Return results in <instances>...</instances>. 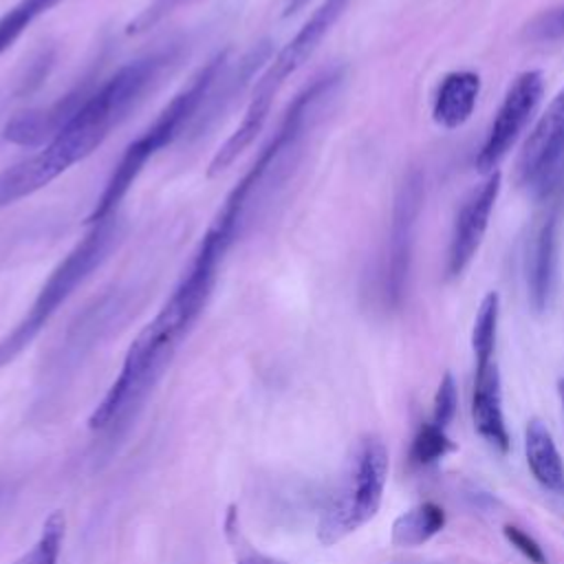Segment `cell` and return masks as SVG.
Masks as SVG:
<instances>
[{"label": "cell", "instance_id": "16", "mask_svg": "<svg viewBox=\"0 0 564 564\" xmlns=\"http://www.w3.org/2000/svg\"><path fill=\"white\" fill-rule=\"evenodd\" d=\"M66 535V516L55 509L46 516L35 544L22 553L13 564H57L62 555V544Z\"/></svg>", "mask_w": 564, "mask_h": 564}, {"label": "cell", "instance_id": "9", "mask_svg": "<svg viewBox=\"0 0 564 564\" xmlns=\"http://www.w3.org/2000/svg\"><path fill=\"white\" fill-rule=\"evenodd\" d=\"M564 154V88L551 99L527 141L522 143L516 174L522 185L542 181Z\"/></svg>", "mask_w": 564, "mask_h": 564}, {"label": "cell", "instance_id": "2", "mask_svg": "<svg viewBox=\"0 0 564 564\" xmlns=\"http://www.w3.org/2000/svg\"><path fill=\"white\" fill-rule=\"evenodd\" d=\"M227 70V51L216 53L212 59H207L205 66L198 68V73L189 79L187 86H183L170 104L163 106V110L148 123L123 150L119 161L112 165V172L108 174L90 214L86 216V223H97L106 218L119 216V209L130 194L134 181L143 172L145 163L156 156L163 148L172 145L192 121L198 119V112L205 108V104L212 99V93L218 82H223Z\"/></svg>", "mask_w": 564, "mask_h": 564}, {"label": "cell", "instance_id": "20", "mask_svg": "<svg viewBox=\"0 0 564 564\" xmlns=\"http://www.w3.org/2000/svg\"><path fill=\"white\" fill-rule=\"evenodd\" d=\"M225 533H227V540L234 544V549L238 551V560L236 564H284L275 557H269V555H262L258 551H253L247 540L242 538L240 533V524H238V513L234 507H229L227 511V518H225Z\"/></svg>", "mask_w": 564, "mask_h": 564}, {"label": "cell", "instance_id": "3", "mask_svg": "<svg viewBox=\"0 0 564 564\" xmlns=\"http://www.w3.org/2000/svg\"><path fill=\"white\" fill-rule=\"evenodd\" d=\"M121 236V218L86 223V234L55 264L46 282L40 286L26 313L0 339V368L15 361L66 304V300L99 269Z\"/></svg>", "mask_w": 564, "mask_h": 564}, {"label": "cell", "instance_id": "21", "mask_svg": "<svg viewBox=\"0 0 564 564\" xmlns=\"http://www.w3.org/2000/svg\"><path fill=\"white\" fill-rule=\"evenodd\" d=\"M185 2H189V0H154L152 4H148V7L126 26V33L139 35V33L150 31L156 22H161L167 13H172L174 9H178V7L185 4Z\"/></svg>", "mask_w": 564, "mask_h": 564}, {"label": "cell", "instance_id": "14", "mask_svg": "<svg viewBox=\"0 0 564 564\" xmlns=\"http://www.w3.org/2000/svg\"><path fill=\"white\" fill-rule=\"evenodd\" d=\"M447 522V516L441 505L425 500L414 505L412 509L403 511L394 522L390 531V542L401 549H414L425 542H430L436 533L443 531Z\"/></svg>", "mask_w": 564, "mask_h": 564}, {"label": "cell", "instance_id": "22", "mask_svg": "<svg viewBox=\"0 0 564 564\" xmlns=\"http://www.w3.org/2000/svg\"><path fill=\"white\" fill-rule=\"evenodd\" d=\"M502 535H505L507 542H509L518 553H522L531 564H549L546 553H544V549L540 546V542H538L533 535H529L527 531H522L520 527H516V524H505V527H502Z\"/></svg>", "mask_w": 564, "mask_h": 564}, {"label": "cell", "instance_id": "10", "mask_svg": "<svg viewBox=\"0 0 564 564\" xmlns=\"http://www.w3.org/2000/svg\"><path fill=\"white\" fill-rule=\"evenodd\" d=\"M471 423L474 430L500 454L509 452L511 438L502 410V386L496 359L487 364H476L471 390Z\"/></svg>", "mask_w": 564, "mask_h": 564}, {"label": "cell", "instance_id": "19", "mask_svg": "<svg viewBox=\"0 0 564 564\" xmlns=\"http://www.w3.org/2000/svg\"><path fill=\"white\" fill-rule=\"evenodd\" d=\"M456 405H458V394H456V383L452 372H445L436 386L434 392V401H432V423L447 427L449 421L456 414Z\"/></svg>", "mask_w": 564, "mask_h": 564}, {"label": "cell", "instance_id": "24", "mask_svg": "<svg viewBox=\"0 0 564 564\" xmlns=\"http://www.w3.org/2000/svg\"><path fill=\"white\" fill-rule=\"evenodd\" d=\"M308 2H311V0H286L282 15H284V18H291V15H295L300 9H304Z\"/></svg>", "mask_w": 564, "mask_h": 564}, {"label": "cell", "instance_id": "15", "mask_svg": "<svg viewBox=\"0 0 564 564\" xmlns=\"http://www.w3.org/2000/svg\"><path fill=\"white\" fill-rule=\"evenodd\" d=\"M59 2L64 0H15L0 15V55H4L35 20L46 15Z\"/></svg>", "mask_w": 564, "mask_h": 564}, {"label": "cell", "instance_id": "12", "mask_svg": "<svg viewBox=\"0 0 564 564\" xmlns=\"http://www.w3.org/2000/svg\"><path fill=\"white\" fill-rule=\"evenodd\" d=\"M480 93V77L471 70H454L443 77L438 84L432 117L434 121L445 128L454 130L460 128L474 112L476 99Z\"/></svg>", "mask_w": 564, "mask_h": 564}, {"label": "cell", "instance_id": "25", "mask_svg": "<svg viewBox=\"0 0 564 564\" xmlns=\"http://www.w3.org/2000/svg\"><path fill=\"white\" fill-rule=\"evenodd\" d=\"M557 394H560V401H562V410H564V377L557 379Z\"/></svg>", "mask_w": 564, "mask_h": 564}, {"label": "cell", "instance_id": "11", "mask_svg": "<svg viewBox=\"0 0 564 564\" xmlns=\"http://www.w3.org/2000/svg\"><path fill=\"white\" fill-rule=\"evenodd\" d=\"M555 214L549 212L544 220L540 223L531 247H529V260H527V289H529V300L531 306L540 313L546 308L551 289H553V278H555Z\"/></svg>", "mask_w": 564, "mask_h": 564}, {"label": "cell", "instance_id": "7", "mask_svg": "<svg viewBox=\"0 0 564 564\" xmlns=\"http://www.w3.org/2000/svg\"><path fill=\"white\" fill-rule=\"evenodd\" d=\"M421 203H423V176L421 172L412 170L397 192L390 238H388L383 284H386V300L390 304H399L408 282L410 253H412L414 227L421 212Z\"/></svg>", "mask_w": 564, "mask_h": 564}, {"label": "cell", "instance_id": "6", "mask_svg": "<svg viewBox=\"0 0 564 564\" xmlns=\"http://www.w3.org/2000/svg\"><path fill=\"white\" fill-rule=\"evenodd\" d=\"M542 90H544V79L540 70H524L513 79L489 126L485 143L476 154L478 172L491 174L494 167L505 159V154L511 150L513 141L518 139V134L529 123L533 110L538 108Z\"/></svg>", "mask_w": 564, "mask_h": 564}, {"label": "cell", "instance_id": "4", "mask_svg": "<svg viewBox=\"0 0 564 564\" xmlns=\"http://www.w3.org/2000/svg\"><path fill=\"white\" fill-rule=\"evenodd\" d=\"M350 0H322V4L308 15V20L295 31V35L269 59L264 73L258 77L249 106L236 126V130L225 139V143L216 150L214 159L209 161V176L225 172L262 132L273 99L286 84V79L315 53L319 42L326 33L335 26L341 18Z\"/></svg>", "mask_w": 564, "mask_h": 564}, {"label": "cell", "instance_id": "18", "mask_svg": "<svg viewBox=\"0 0 564 564\" xmlns=\"http://www.w3.org/2000/svg\"><path fill=\"white\" fill-rule=\"evenodd\" d=\"M456 445L454 441L447 436L445 427L427 421L423 423L414 438H412V445H410V463L412 465H434L438 463L441 458H445L449 452H454Z\"/></svg>", "mask_w": 564, "mask_h": 564}, {"label": "cell", "instance_id": "5", "mask_svg": "<svg viewBox=\"0 0 564 564\" xmlns=\"http://www.w3.org/2000/svg\"><path fill=\"white\" fill-rule=\"evenodd\" d=\"M388 471L390 454L383 438L377 434L357 438L317 520V540L324 546L341 542L377 516Z\"/></svg>", "mask_w": 564, "mask_h": 564}, {"label": "cell", "instance_id": "8", "mask_svg": "<svg viewBox=\"0 0 564 564\" xmlns=\"http://www.w3.org/2000/svg\"><path fill=\"white\" fill-rule=\"evenodd\" d=\"M500 181L502 174L494 170L487 181L474 189L467 200L463 203L460 212L456 214L452 238H449V249H447V275L456 278L460 275L469 262L474 260L482 236L489 225V216L494 212L498 192H500Z\"/></svg>", "mask_w": 564, "mask_h": 564}, {"label": "cell", "instance_id": "13", "mask_svg": "<svg viewBox=\"0 0 564 564\" xmlns=\"http://www.w3.org/2000/svg\"><path fill=\"white\" fill-rule=\"evenodd\" d=\"M524 458L544 489L564 496V463L551 430L540 419H531L524 427Z\"/></svg>", "mask_w": 564, "mask_h": 564}, {"label": "cell", "instance_id": "23", "mask_svg": "<svg viewBox=\"0 0 564 564\" xmlns=\"http://www.w3.org/2000/svg\"><path fill=\"white\" fill-rule=\"evenodd\" d=\"M527 33L533 37V40H557V37H564V4L562 7H555L546 13H542L538 20H533L527 29Z\"/></svg>", "mask_w": 564, "mask_h": 564}, {"label": "cell", "instance_id": "17", "mask_svg": "<svg viewBox=\"0 0 564 564\" xmlns=\"http://www.w3.org/2000/svg\"><path fill=\"white\" fill-rule=\"evenodd\" d=\"M498 313H500V300L496 291H489L476 313L474 328H471V348L476 364L494 361L496 352V333H498Z\"/></svg>", "mask_w": 564, "mask_h": 564}, {"label": "cell", "instance_id": "1", "mask_svg": "<svg viewBox=\"0 0 564 564\" xmlns=\"http://www.w3.org/2000/svg\"><path fill=\"white\" fill-rule=\"evenodd\" d=\"M178 46L154 48L90 82L79 104L59 130L35 152L0 172V212L40 192L73 165L88 159L154 88L161 75L176 62Z\"/></svg>", "mask_w": 564, "mask_h": 564}]
</instances>
